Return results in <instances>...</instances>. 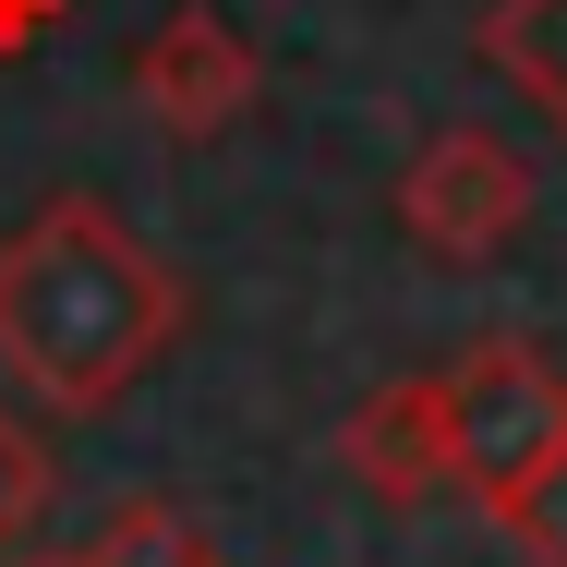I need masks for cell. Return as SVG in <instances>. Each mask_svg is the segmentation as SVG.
Here are the masks:
<instances>
[{
    "label": "cell",
    "mask_w": 567,
    "mask_h": 567,
    "mask_svg": "<svg viewBox=\"0 0 567 567\" xmlns=\"http://www.w3.org/2000/svg\"><path fill=\"white\" fill-rule=\"evenodd\" d=\"M266 97V61H254V37L206 12V0H182V12H157L145 37H133V110L145 133H169V145H218L241 133Z\"/></svg>",
    "instance_id": "277c9868"
},
{
    "label": "cell",
    "mask_w": 567,
    "mask_h": 567,
    "mask_svg": "<svg viewBox=\"0 0 567 567\" xmlns=\"http://www.w3.org/2000/svg\"><path fill=\"white\" fill-rule=\"evenodd\" d=\"M435 435H447V495L495 519L567 447V362L544 339H471L435 374Z\"/></svg>",
    "instance_id": "7a4b0ae2"
},
{
    "label": "cell",
    "mask_w": 567,
    "mask_h": 567,
    "mask_svg": "<svg viewBox=\"0 0 567 567\" xmlns=\"http://www.w3.org/2000/svg\"><path fill=\"white\" fill-rule=\"evenodd\" d=\"M169 339H182V278L97 194H49L0 241V386H24L37 411L61 423L121 411Z\"/></svg>",
    "instance_id": "6da1fadb"
},
{
    "label": "cell",
    "mask_w": 567,
    "mask_h": 567,
    "mask_svg": "<svg viewBox=\"0 0 567 567\" xmlns=\"http://www.w3.org/2000/svg\"><path fill=\"white\" fill-rule=\"evenodd\" d=\"M73 24V0H0V61H24L37 37H61Z\"/></svg>",
    "instance_id": "30bf717a"
},
{
    "label": "cell",
    "mask_w": 567,
    "mask_h": 567,
    "mask_svg": "<svg viewBox=\"0 0 567 567\" xmlns=\"http://www.w3.org/2000/svg\"><path fill=\"white\" fill-rule=\"evenodd\" d=\"M495 532H507V544H519L532 567H567V447L544 458V471H532L507 507H495Z\"/></svg>",
    "instance_id": "9c48e42d"
},
{
    "label": "cell",
    "mask_w": 567,
    "mask_h": 567,
    "mask_svg": "<svg viewBox=\"0 0 567 567\" xmlns=\"http://www.w3.org/2000/svg\"><path fill=\"white\" fill-rule=\"evenodd\" d=\"M483 61L567 133V0H495L483 12Z\"/></svg>",
    "instance_id": "8992f818"
},
{
    "label": "cell",
    "mask_w": 567,
    "mask_h": 567,
    "mask_svg": "<svg viewBox=\"0 0 567 567\" xmlns=\"http://www.w3.org/2000/svg\"><path fill=\"white\" fill-rule=\"evenodd\" d=\"M532 157L507 145V133H483V121H447V133H423L411 145V169H399V229L435 254V266H495L519 229H532Z\"/></svg>",
    "instance_id": "3957f363"
},
{
    "label": "cell",
    "mask_w": 567,
    "mask_h": 567,
    "mask_svg": "<svg viewBox=\"0 0 567 567\" xmlns=\"http://www.w3.org/2000/svg\"><path fill=\"white\" fill-rule=\"evenodd\" d=\"M49 507H61V458H49V435L24 411H0V556H24Z\"/></svg>",
    "instance_id": "ba28073f"
},
{
    "label": "cell",
    "mask_w": 567,
    "mask_h": 567,
    "mask_svg": "<svg viewBox=\"0 0 567 567\" xmlns=\"http://www.w3.org/2000/svg\"><path fill=\"white\" fill-rule=\"evenodd\" d=\"M339 471L374 495V507H423L447 495V435H435V374H386L362 386L339 423Z\"/></svg>",
    "instance_id": "5b68a950"
},
{
    "label": "cell",
    "mask_w": 567,
    "mask_h": 567,
    "mask_svg": "<svg viewBox=\"0 0 567 567\" xmlns=\"http://www.w3.org/2000/svg\"><path fill=\"white\" fill-rule=\"evenodd\" d=\"M85 567H229V556H218V532H206L194 507H169V495H133V507H110V519H97Z\"/></svg>",
    "instance_id": "52a82bcc"
},
{
    "label": "cell",
    "mask_w": 567,
    "mask_h": 567,
    "mask_svg": "<svg viewBox=\"0 0 567 567\" xmlns=\"http://www.w3.org/2000/svg\"><path fill=\"white\" fill-rule=\"evenodd\" d=\"M0 567H85V556H0Z\"/></svg>",
    "instance_id": "8fae6325"
}]
</instances>
